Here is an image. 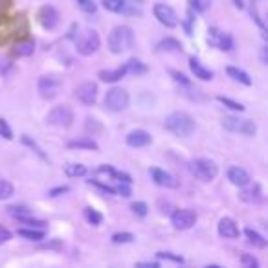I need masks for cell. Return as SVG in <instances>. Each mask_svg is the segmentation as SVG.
I'll return each mask as SVG.
<instances>
[{
    "instance_id": "1",
    "label": "cell",
    "mask_w": 268,
    "mask_h": 268,
    "mask_svg": "<svg viewBox=\"0 0 268 268\" xmlns=\"http://www.w3.org/2000/svg\"><path fill=\"white\" fill-rule=\"evenodd\" d=\"M166 129L176 136H189L195 131V119L187 112H173L166 117Z\"/></svg>"
},
{
    "instance_id": "2",
    "label": "cell",
    "mask_w": 268,
    "mask_h": 268,
    "mask_svg": "<svg viewBox=\"0 0 268 268\" xmlns=\"http://www.w3.org/2000/svg\"><path fill=\"white\" fill-rule=\"evenodd\" d=\"M134 42V34L129 26H116L109 35V50L112 53H121L129 50Z\"/></svg>"
},
{
    "instance_id": "3",
    "label": "cell",
    "mask_w": 268,
    "mask_h": 268,
    "mask_svg": "<svg viewBox=\"0 0 268 268\" xmlns=\"http://www.w3.org/2000/svg\"><path fill=\"white\" fill-rule=\"evenodd\" d=\"M100 35L96 30H83L81 34L76 37V50L77 53H81L84 57L94 55L96 51L100 50Z\"/></svg>"
},
{
    "instance_id": "4",
    "label": "cell",
    "mask_w": 268,
    "mask_h": 268,
    "mask_svg": "<svg viewBox=\"0 0 268 268\" xmlns=\"http://www.w3.org/2000/svg\"><path fill=\"white\" fill-rule=\"evenodd\" d=\"M222 127L230 133H239L244 134V136H253L257 133V125L251 119L239 116H224L222 117Z\"/></svg>"
},
{
    "instance_id": "5",
    "label": "cell",
    "mask_w": 268,
    "mask_h": 268,
    "mask_svg": "<svg viewBox=\"0 0 268 268\" xmlns=\"http://www.w3.org/2000/svg\"><path fill=\"white\" fill-rule=\"evenodd\" d=\"M189 171H191V175L195 178H199L202 182H211L218 173L217 166L211 160H206V158L193 160L191 164H189Z\"/></svg>"
},
{
    "instance_id": "6",
    "label": "cell",
    "mask_w": 268,
    "mask_h": 268,
    "mask_svg": "<svg viewBox=\"0 0 268 268\" xmlns=\"http://www.w3.org/2000/svg\"><path fill=\"white\" fill-rule=\"evenodd\" d=\"M129 92L123 90V88H110L107 96H105V101H103V105H105V109L112 110V112H121V110H125L129 107Z\"/></svg>"
},
{
    "instance_id": "7",
    "label": "cell",
    "mask_w": 268,
    "mask_h": 268,
    "mask_svg": "<svg viewBox=\"0 0 268 268\" xmlns=\"http://www.w3.org/2000/svg\"><path fill=\"white\" fill-rule=\"evenodd\" d=\"M61 88H63V79L59 76H42L39 79V94L44 100L57 98Z\"/></svg>"
},
{
    "instance_id": "8",
    "label": "cell",
    "mask_w": 268,
    "mask_h": 268,
    "mask_svg": "<svg viewBox=\"0 0 268 268\" xmlns=\"http://www.w3.org/2000/svg\"><path fill=\"white\" fill-rule=\"evenodd\" d=\"M46 121L50 123V125H55V127H70L74 123V112L70 107L67 105H61V107H55V109H51L48 112V116H46Z\"/></svg>"
},
{
    "instance_id": "9",
    "label": "cell",
    "mask_w": 268,
    "mask_h": 268,
    "mask_svg": "<svg viewBox=\"0 0 268 268\" xmlns=\"http://www.w3.org/2000/svg\"><path fill=\"white\" fill-rule=\"evenodd\" d=\"M152 13H154V17L158 18L160 24H164L166 28H176L178 22H180L176 11L171 6H168V4H154Z\"/></svg>"
},
{
    "instance_id": "10",
    "label": "cell",
    "mask_w": 268,
    "mask_h": 268,
    "mask_svg": "<svg viewBox=\"0 0 268 268\" xmlns=\"http://www.w3.org/2000/svg\"><path fill=\"white\" fill-rule=\"evenodd\" d=\"M208 42H210L211 46H215V48H218V50L222 51H230L234 48V39L228 34H224V32L217 30V28H210V32H208Z\"/></svg>"
},
{
    "instance_id": "11",
    "label": "cell",
    "mask_w": 268,
    "mask_h": 268,
    "mask_svg": "<svg viewBox=\"0 0 268 268\" xmlns=\"http://www.w3.org/2000/svg\"><path fill=\"white\" fill-rule=\"evenodd\" d=\"M171 222L176 230H187L197 222V213L191 210H176L171 215Z\"/></svg>"
},
{
    "instance_id": "12",
    "label": "cell",
    "mask_w": 268,
    "mask_h": 268,
    "mask_svg": "<svg viewBox=\"0 0 268 268\" xmlns=\"http://www.w3.org/2000/svg\"><path fill=\"white\" fill-rule=\"evenodd\" d=\"M76 98L84 105H94L98 100V84L90 83V81L79 84L76 88Z\"/></svg>"
},
{
    "instance_id": "13",
    "label": "cell",
    "mask_w": 268,
    "mask_h": 268,
    "mask_svg": "<svg viewBox=\"0 0 268 268\" xmlns=\"http://www.w3.org/2000/svg\"><path fill=\"white\" fill-rule=\"evenodd\" d=\"M37 18L44 30H55L59 24V13L53 6H42Z\"/></svg>"
},
{
    "instance_id": "14",
    "label": "cell",
    "mask_w": 268,
    "mask_h": 268,
    "mask_svg": "<svg viewBox=\"0 0 268 268\" xmlns=\"http://www.w3.org/2000/svg\"><path fill=\"white\" fill-rule=\"evenodd\" d=\"M151 176H152V180H154V184L162 185V187H168V189H176V187H178V180H176L171 173L164 171V169L152 168Z\"/></svg>"
},
{
    "instance_id": "15",
    "label": "cell",
    "mask_w": 268,
    "mask_h": 268,
    "mask_svg": "<svg viewBox=\"0 0 268 268\" xmlns=\"http://www.w3.org/2000/svg\"><path fill=\"white\" fill-rule=\"evenodd\" d=\"M228 180L234 185H237V187H246V185L250 184V175H248L246 169L235 166V168L228 169Z\"/></svg>"
},
{
    "instance_id": "16",
    "label": "cell",
    "mask_w": 268,
    "mask_h": 268,
    "mask_svg": "<svg viewBox=\"0 0 268 268\" xmlns=\"http://www.w3.org/2000/svg\"><path fill=\"white\" fill-rule=\"evenodd\" d=\"M152 142L151 134L147 131H133V133L127 134V143L131 147H145Z\"/></svg>"
},
{
    "instance_id": "17",
    "label": "cell",
    "mask_w": 268,
    "mask_h": 268,
    "mask_svg": "<svg viewBox=\"0 0 268 268\" xmlns=\"http://www.w3.org/2000/svg\"><path fill=\"white\" fill-rule=\"evenodd\" d=\"M218 234L226 237V239H237L239 237V228L232 218L224 217L218 220Z\"/></svg>"
},
{
    "instance_id": "18",
    "label": "cell",
    "mask_w": 268,
    "mask_h": 268,
    "mask_svg": "<svg viewBox=\"0 0 268 268\" xmlns=\"http://www.w3.org/2000/svg\"><path fill=\"white\" fill-rule=\"evenodd\" d=\"M239 199L243 202H248V204H261L263 202V189H261L259 184H253L250 189H244L241 195H239Z\"/></svg>"
},
{
    "instance_id": "19",
    "label": "cell",
    "mask_w": 268,
    "mask_h": 268,
    "mask_svg": "<svg viewBox=\"0 0 268 268\" xmlns=\"http://www.w3.org/2000/svg\"><path fill=\"white\" fill-rule=\"evenodd\" d=\"M189 68H191V72L195 74V77H199L202 81H211L213 79V72L208 70L206 67H202V63L197 57L189 59Z\"/></svg>"
},
{
    "instance_id": "20",
    "label": "cell",
    "mask_w": 268,
    "mask_h": 268,
    "mask_svg": "<svg viewBox=\"0 0 268 268\" xmlns=\"http://www.w3.org/2000/svg\"><path fill=\"white\" fill-rule=\"evenodd\" d=\"M123 76H127L125 67H119L116 70H101L100 74H98V77H100L103 83H116Z\"/></svg>"
},
{
    "instance_id": "21",
    "label": "cell",
    "mask_w": 268,
    "mask_h": 268,
    "mask_svg": "<svg viewBox=\"0 0 268 268\" xmlns=\"http://www.w3.org/2000/svg\"><path fill=\"white\" fill-rule=\"evenodd\" d=\"M123 67H125L127 74H131V76H142V74L147 72V67L143 65L140 59H129Z\"/></svg>"
},
{
    "instance_id": "22",
    "label": "cell",
    "mask_w": 268,
    "mask_h": 268,
    "mask_svg": "<svg viewBox=\"0 0 268 268\" xmlns=\"http://www.w3.org/2000/svg\"><path fill=\"white\" fill-rule=\"evenodd\" d=\"M70 149H86V151H98V143L90 140V138H79V140H72L68 142Z\"/></svg>"
},
{
    "instance_id": "23",
    "label": "cell",
    "mask_w": 268,
    "mask_h": 268,
    "mask_svg": "<svg viewBox=\"0 0 268 268\" xmlns=\"http://www.w3.org/2000/svg\"><path fill=\"white\" fill-rule=\"evenodd\" d=\"M226 74L232 79H235V81H239V83H243V84H246V86H250L251 84V79H250V76L244 72V70H241V68H235V67H228L226 68Z\"/></svg>"
},
{
    "instance_id": "24",
    "label": "cell",
    "mask_w": 268,
    "mask_h": 268,
    "mask_svg": "<svg viewBox=\"0 0 268 268\" xmlns=\"http://www.w3.org/2000/svg\"><path fill=\"white\" fill-rule=\"evenodd\" d=\"M35 50V44L34 41H20L17 42V46L13 48V53L17 55V57H30Z\"/></svg>"
},
{
    "instance_id": "25",
    "label": "cell",
    "mask_w": 268,
    "mask_h": 268,
    "mask_svg": "<svg viewBox=\"0 0 268 268\" xmlns=\"http://www.w3.org/2000/svg\"><path fill=\"white\" fill-rule=\"evenodd\" d=\"M244 235L248 237V243L253 244L255 248H259V250L267 248V239H265L263 235L257 234V232H253L251 228H246V230H244Z\"/></svg>"
},
{
    "instance_id": "26",
    "label": "cell",
    "mask_w": 268,
    "mask_h": 268,
    "mask_svg": "<svg viewBox=\"0 0 268 268\" xmlns=\"http://www.w3.org/2000/svg\"><path fill=\"white\" fill-rule=\"evenodd\" d=\"M160 51H171V53H180L182 51V44L176 41V39H164L162 42H158L156 46Z\"/></svg>"
},
{
    "instance_id": "27",
    "label": "cell",
    "mask_w": 268,
    "mask_h": 268,
    "mask_svg": "<svg viewBox=\"0 0 268 268\" xmlns=\"http://www.w3.org/2000/svg\"><path fill=\"white\" fill-rule=\"evenodd\" d=\"M263 0H251V17H253V20L259 24V28L265 32L267 30V26H265V20H263V15L259 13V6Z\"/></svg>"
},
{
    "instance_id": "28",
    "label": "cell",
    "mask_w": 268,
    "mask_h": 268,
    "mask_svg": "<svg viewBox=\"0 0 268 268\" xmlns=\"http://www.w3.org/2000/svg\"><path fill=\"white\" fill-rule=\"evenodd\" d=\"M18 235L24 237V239H30V241H42L44 239V232L42 230H18Z\"/></svg>"
},
{
    "instance_id": "29",
    "label": "cell",
    "mask_w": 268,
    "mask_h": 268,
    "mask_svg": "<svg viewBox=\"0 0 268 268\" xmlns=\"http://www.w3.org/2000/svg\"><path fill=\"white\" fill-rule=\"evenodd\" d=\"M127 4L123 0H103V8L112 13H121Z\"/></svg>"
},
{
    "instance_id": "30",
    "label": "cell",
    "mask_w": 268,
    "mask_h": 268,
    "mask_svg": "<svg viewBox=\"0 0 268 268\" xmlns=\"http://www.w3.org/2000/svg\"><path fill=\"white\" fill-rule=\"evenodd\" d=\"M65 173H67L68 176H83L84 173H86V168H84L83 164H68L67 168H65Z\"/></svg>"
},
{
    "instance_id": "31",
    "label": "cell",
    "mask_w": 268,
    "mask_h": 268,
    "mask_svg": "<svg viewBox=\"0 0 268 268\" xmlns=\"http://www.w3.org/2000/svg\"><path fill=\"white\" fill-rule=\"evenodd\" d=\"M84 218H86L90 224H94V226L101 224V220H103L101 213H98V211L92 210V208H84Z\"/></svg>"
},
{
    "instance_id": "32",
    "label": "cell",
    "mask_w": 268,
    "mask_h": 268,
    "mask_svg": "<svg viewBox=\"0 0 268 268\" xmlns=\"http://www.w3.org/2000/svg\"><path fill=\"white\" fill-rule=\"evenodd\" d=\"M13 193H15V189L8 180H0V201H6L9 197H13Z\"/></svg>"
},
{
    "instance_id": "33",
    "label": "cell",
    "mask_w": 268,
    "mask_h": 268,
    "mask_svg": "<svg viewBox=\"0 0 268 268\" xmlns=\"http://www.w3.org/2000/svg\"><path fill=\"white\" fill-rule=\"evenodd\" d=\"M8 213L11 215V217H15V218H22V217H28L32 211L28 210L26 206H9Z\"/></svg>"
},
{
    "instance_id": "34",
    "label": "cell",
    "mask_w": 268,
    "mask_h": 268,
    "mask_svg": "<svg viewBox=\"0 0 268 268\" xmlns=\"http://www.w3.org/2000/svg\"><path fill=\"white\" fill-rule=\"evenodd\" d=\"M211 0H189V8L193 11H199V13H204L206 9H210Z\"/></svg>"
},
{
    "instance_id": "35",
    "label": "cell",
    "mask_w": 268,
    "mask_h": 268,
    "mask_svg": "<svg viewBox=\"0 0 268 268\" xmlns=\"http://www.w3.org/2000/svg\"><path fill=\"white\" fill-rule=\"evenodd\" d=\"M134 241V235L129 234V232H119V234L112 235V243L116 244H127V243H133Z\"/></svg>"
},
{
    "instance_id": "36",
    "label": "cell",
    "mask_w": 268,
    "mask_h": 268,
    "mask_svg": "<svg viewBox=\"0 0 268 268\" xmlns=\"http://www.w3.org/2000/svg\"><path fill=\"white\" fill-rule=\"evenodd\" d=\"M131 210H133V213L134 215H138V217H145V215L149 213V208H147L145 202H133V204H131Z\"/></svg>"
},
{
    "instance_id": "37",
    "label": "cell",
    "mask_w": 268,
    "mask_h": 268,
    "mask_svg": "<svg viewBox=\"0 0 268 268\" xmlns=\"http://www.w3.org/2000/svg\"><path fill=\"white\" fill-rule=\"evenodd\" d=\"M217 100L224 105V107H228V109H232V110H237V112H243L244 107L241 105V103H237V101H232V100H228V98H224V96H217Z\"/></svg>"
},
{
    "instance_id": "38",
    "label": "cell",
    "mask_w": 268,
    "mask_h": 268,
    "mask_svg": "<svg viewBox=\"0 0 268 268\" xmlns=\"http://www.w3.org/2000/svg\"><path fill=\"white\" fill-rule=\"evenodd\" d=\"M22 143H26V145H30V147H32V149H34V151L37 152V154H39V156H41L42 160H48V156H46V154H44V152L41 151V147H39V145H37V143H35L34 140H32L30 136H28V134H22Z\"/></svg>"
},
{
    "instance_id": "39",
    "label": "cell",
    "mask_w": 268,
    "mask_h": 268,
    "mask_svg": "<svg viewBox=\"0 0 268 268\" xmlns=\"http://www.w3.org/2000/svg\"><path fill=\"white\" fill-rule=\"evenodd\" d=\"M156 257H158V259H164V261H171V263H178V265L184 263V259H182L180 255H175V253H171V251H158Z\"/></svg>"
},
{
    "instance_id": "40",
    "label": "cell",
    "mask_w": 268,
    "mask_h": 268,
    "mask_svg": "<svg viewBox=\"0 0 268 268\" xmlns=\"http://www.w3.org/2000/svg\"><path fill=\"white\" fill-rule=\"evenodd\" d=\"M241 263H243L246 268H257L259 267V261L255 259V257H251L250 253H243V255H241Z\"/></svg>"
},
{
    "instance_id": "41",
    "label": "cell",
    "mask_w": 268,
    "mask_h": 268,
    "mask_svg": "<svg viewBox=\"0 0 268 268\" xmlns=\"http://www.w3.org/2000/svg\"><path fill=\"white\" fill-rule=\"evenodd\" d=\"M18 222H22V224H30V226L34 228V226H37V228H44L46 226V222L44 220H37V218H32L30 215L28 217H22V218H17Z\"/></svg>"
},
{
    "instance_id": "42",
    "label": "cell",
    "mask_w": 268,
    "mask_h": 268,
    "mask_svg": "<svg viewBox=\"0 0 268 268\" xmlns=\"http://www.w3.org/2000/svg\"><path fill=\"white\" fill-rule=\"evenodd\" d=\"M0 136H4L6 140H11V138H13V131L9 129L8 121L2 119V117H0Z\"/></svg>"
},
{
    "instance_id": "43",
    "label": "cell",
    "mask_w": 268,
    "mask_h": 268,
    "mask_svg": "<svg viewBox=\"0 0 268 268\" xmlns=\"http://www.w3.org/2000/svg\"><path fill=\"white\" fill-rule=\"evenodd\" d=\"M77 4H79V8L83 9L84 13H96V4L92 0H77Z\"/></svg>"
},
{
    "instance_id": "44",
    "label": "cell",
    "mask_w": 268,
    "mask_h": 268,
    "mask_svg": "<svg viewBox=\"0 0 268 268\" xmlns=\"http://www.w3.org/2000/svg\"><path fill=\"white\" fill-rule=\"evenodd\" d=\"M169 74L173 76V79H175L176 83H180L182 86H187V84H191V83H189V79H187L184 74H180V72H176V70H171Z\"/></svg>"
},
{
    "instance_id": "45",
    "label": "cell",
    "mask_w": 268,
    "mask_h": 268,
    "mask_svg": "<svg viewBox=\"0 0 268 268\" xmlns=\"http://www.w3.org/2000/svg\"><path fill=\"white\" fill-rule=\"evenodd\" d=\"M116 193H119L121 197H131L133 191H131V184H127V182H121V184L116 187Z\"/></svg>"
},
{
    "instance_id": "46",
    "label": "cell",
    "mask_w": 268,
    "mask_h": 268,
    "mask_svg": "<svg viewBox=\"0 0 268 268\" xmlns=\"http://www.w3.org/2000/svg\"><path fill=\"white\" fill-rule=\"evenodd\" d=\"M90 184H92V185H96V187H100L101 191L109 193V195H114V193H116V187H110V185H107V184H101V182H96V180H90Z\"/></svg>"
},
{
    "instance_id": "47",
    "label": "cell",
    "mask_w": 268,
    "mask_h": 268,
    "mask_svg": "<svg viewBox=\"0 0 268 268\" xmlns=\"http://www.w3.org/2000/svg\"><path fill=\"white\" fill-rule=\"evenodd\" d=\"M112 176H114V178H117L119 182H127V184H131V182H133V178H131V175H127V173H119V171H112Z\"/></svg>"
},
{
    "instance_id": "48",
    "label": "cell",
    "mask_w": 268,
    "mask_h": 268,
    "mask_svg": "<svg viewBox=\"0 0 268 268\" xmlns=\"http://www.w3.org/2000/svg\"><path fill=\"white\" fill-rule=\"evenodd\" d=\"M9 239H11V232H9L8 228H4L0 224V244L8 243Z\"/></svg>"
},
{
    "instance_id": "49",
    "label": "cell",
    "mask_w": 268,
    "mask_h": 268,
    "mask_svg": "<svg viewBox=\"0 0 268 268\" xmlns=\"http://www.w3.org/2000/svg\"><path fill=\"white\" fill-rule=\"evenodd\" d=\"M61 246H63V244L59 243V241H53V243L41 244V246H39V248H46V250H51V248H53V250H59V248H61Z\"/></svg>"
},
{
    "instance_id": "50",
    "label": "cell",
    "mask_w": 268,
    "mask_h": 268,
    "mask_svg": "<svg viewBox=\"0 0 268 268\" xmlns=\"http://www.w3.org/2000/svg\"><path fill=\"white\" fill-rule=\"evenodd\" d=\"M68 191V185H61V187H55V189H51L50 191V197H59V195H63V193Z\"/></svg>"
},
{
    "instance_id": "51",
    "label": "cell",
    "mask_w": 268,
    "mask_h": 268,
    "mask_svg": "<svg viewBox=\"0 0 268 268\" xmlns=\"http://www.w3.org/2000/svg\"><path fill=\"white\" fill-rule=\"evenodd\" d=\"M136 267H147V268H158L160 263H138Z\"/></svg>"
},
{
    "instance_id": "52",
    "label": "cell",
    "mask_w": 268,
    "mask_h": 268,
    "mask_svg": "<svg viewBox=\"0 0 268 268\" xmlns=\"http://www.w3.org/2000/svg\"><path fill=\"white\" fill-rule=\"evenodd\" d=\"M134 4H143V2H145V0H133Z\"/></svg>"
}]
</instances>
